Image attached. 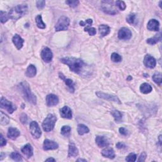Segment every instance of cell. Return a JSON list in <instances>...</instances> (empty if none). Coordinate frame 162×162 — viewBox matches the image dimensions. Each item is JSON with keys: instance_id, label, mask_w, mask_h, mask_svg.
Listing matches in <instances>:
<instances>
[{"instance_id": "cell-37", "label": "cell", "mask_w": 162, "mask_h": 162, "mask_svg": "<svg viewBox=\"0 0 162 162\" xmlns=\"http://www.w3.org/2000/svg\"><path fill=\"white\" fill-rule=\"evenodd\" d=\"M84 31L89 33L90 36H94L96 34V29L90 27V25H87V26L84 29Z\"/></svg>"}, {"instance_id": "cell-21", "label": "cell", "mask_w": 162, "mask_h": 162, "mask_svg": "<svg viewBox=\"0 0 162 162\" xmlns=\"http://www.w3.org/2000/svg\"><path fill=\"white\" fill-rule=\"evenodd\" d=\"M20 131H18L17 128H13V127H10L8 128L7 135H8V137L11 139H15L20 135Z\"/></svg>"}, {"instance_id": "cell-14", "label": "cell", "mask_w": 162, "mask_h": 162, "mask_svg": "<svg viewBox=\"0 0 162 162\" xmlns=\"http://www.w3.org/2000/svg\"><path fill=\"white\" fill-rule=\"evenodd\" d=\"M59 102V99L57 96L53 94H48L46 96V104L48 106H53L57 105Z\"/></svg>"}, {"instance_id": "cell-24", "label": "cell", "mask_w": 162, "mask_h": 162, "mask_svg": "<svg viewBox=\"0 0 162 162\" xmlns=\"http://www.w3.org/2000/svg\"><path fill=\"white\" fill-rule=\"evenodd\" d=\"M110 31V27L106 25H101L99 27V32L101 37H105L108 35Z\"/></svg>"}, {"instance_id": "cell-13", "label": "cell", "mask_w": 162, "mask_h": 162, "mask_svg": "<svg viewBox=\"0 0 162 162\" xmlns=\"http://www.w3.org/2000/svg\"><path fill=\"white\" fill-rule=\"evenodd\" d=\"M58 148V145L56 142L51 141L50 139H45L43 144L44 150H53L56 149Z\"/></svg>"}, {"instance_id": "cell-45", "label": "cell", "mask_w": 162, "mask_h": 162, "mask_svg": "<svg viewBox=\"0 0 162 162\" xmlns=\"http://www.w3.org/2000/svg\"><path fill=\"white\" fill-rule=\"evenodd\" d=\"M119 132L120 134L123 135H128V131L126 129V128H124V127H121L119 128Z\"/></svg>"}, {"instance_id": "cell-27", "label": "cell", "mask_w": 162, "mask_h": 162, "mask_svg": "<svg viewBox=\"0 0 162 162\" xmlns=\"http://www.w3.org/2000/svg\"><path fill=\"white\" fill-rule=\"evenodd\" d=\"M37 70L34 65H30L28 67L26 71V75L28 77H33L36 75Z\"/></svg>"}, {"instance_id": "cell-32", "label": "cell", "mask_w": 162, "mask_h": 162, "mask_svg": "<svg viewBox=\"0 0 162 162\" xmlns=\"http://www.w3.org/2000/svg\"><path fill=\"white\" fill-rule=\"evenodd\" d=\"M112 115L114 117L116 122H120L122 119V114L118 110H113L112 112Z\"/></svg>"}, {"instance_id": "cell-36", "label": "cell", "mask_w": 162, "mask_h": 162, "mask_svg": "<svg viewBox=\"0 0 162 162\" xmlns=\"http://www.w3.org/2000/svg\"><path fill=\"white\" fill-rule=\"evenodd\" d=\"M0 13H1L0 14V17H1V23L4 24L8 20V18H10L9 16H8V14H7L6 12H3V11H1Z\"/></svg>"}, {"instance_id": "cell-4", "label": "cell", "mask_w": 162, "mask_h": 162, "mask_svg": "<svg viewBox=\"0 0 162 162\" xmlns=\"http://www.w3.org/2000/svg\"><path fill=\"white\" fill-rule=\"evenodd\" d=\"M56 122L57 117L53 114H49L43 122L42 127L43 130L47 132L51 131L54 128Z\"/></svg>"}, {"instance_id": "cell-28", "label": "cell", "mask_w": 162, "mask_h": 162, "mask_svg": "<svg viewBox=\"0 0 162 162\" xmlns=\"http://www.w3.org/2000/svg\"><path fill=\"white\" fill-rule=\"evenodd\" d=\"M77 132L79 135H82L88 133L89 132V129L87 126L84 124H79L77 127Z\"/></svg>"}, {"instance_id": "cell-19", "label": "cell", "mask_w": 162, "mask_h": 162, "mask_svg": "<svg viewBox=\"0 0 162 162\" xmlns=\"http://www.w3.org/2000/svg\"><path fill=\"white\" fill-rule=\"evenodd\" d=\"M12 40H13V43L15 45V46H16V47L18 50H20L22 47H23L24 40L19 35H18V34L15 35L13 37Z\"/></svg>"}, {"instance_id": "cell-23", "label": "cell", "mask_w": 162, "mask_h": 162, "mask_svg": "<svg viewBox=\"0 0 162 162\" xmlns=\"http://www.w3.org/2000/svg\"><path fill=\"white\" fill-rule=\"evenodd\" d=\"M21 151L27 157V158H31L33 155V148L30 144H27L26 145H25L22 148Z\"/></svg>"}, {"instance_id": "cell-50", "label": "cell", "mask_w": 162, "mask_h": 162, "mask_svg": "<svg viewBox=\"0 0 162 162\" xmlns=\"http://www.w3.org/2000/svg\"><path fill=\"white\" fill-rule=\"evenodd\" d=\"M77 161H87L86 160H83V159H78Z\"/></svg>"}, {"instance_id": "cell-47", "label": "cell", "mask_w": 162, "mask_h": 162, "mask_svg": "<svg viewBox=\"0 0 162 162\" xmlns=\"http://www.w3.org/2000/svg\"><path fill=\"white\" fill-rule=\"evenodd\" d=\"M20 121L22 122L23 124H25L26 123V122L27 120V115H25V113H23V114H22V115L20 118Z\"/></svg>"}, {"instance_id": "cell-16", "label": "cell", "mask_w": 162, "mask_h": 162, "mask_svg": "<svg viewBox=\"0 0 162 162\" xmlns=\"http://www.w3.org/2000/svg\"><path fill=\"white\" fill-rule=\"evenodd\" d=\"M60 115L61 117L64 119H71L72 118V110L67 106H65L60 110Z\"/></svg>"}, {"instance_id": "cell-49", "label": "cell", "mask_w": 162, "mask_h": 162, "mask_svg": "<svg viewBox=\"0 0 162 162\" xmlns=\"http://www.w3.org/2000/svg\"><path fill=\"white\" fill-rule=\"evenodd\" d=\"M55 161L56 160H55L53 158H49L46 160V161Z\"/></svg>"}, {"instance_id": "cell-31", "label": "cell", "mask_w": 162, "mask_h": 162, "mask_svg": "<svg viewBox=\"0 0 162 162\" xmlns=\"http://www.w3.org/2000/svg\"><path fill=\"white\" fill-rule=\"evenodd\" d=\"M153 80L156 84L158 85H161L162 82V77H161V73L160 72L155 73L153 76Z\"/></svg>"}, {"instance_id": "cell-34", "label": "cell", "mask_w": 162, "mask_h": 162, "mask_svg": "<svg viewBox=\"0 0 162 162\" xmlns=\"http://www.w3.org/2000/svg\"><path fill=\"white\" fill-rule=\"evenodd\" d=\"M111 59L113 61L116 62V63H119V62H120L122 61V57L120 54L116 53H113L112 54Z\"/></svg>"}, {"instance_id": "cell-3", "label": "cell", "mask_w": 162, "mask_h": 162, "mask_svg": "<svg viewBox=\"0 0 162 162\" xmlns=\"http://www.w3.org/2000/svg\"><path fill=\"white\" fill-rule=\"evenodd\" d=\"M28 12L27 5H18L10 10L8 13L9 18L13 20H17L22 17Z\"/></svg>"}, {"instance_id": "cell-40", "label": "cell", "mask_w": 162, "mask_h": 162, "mask_svg": "<svg viewBox=\"0 0 162 162\" xmlns=\"http://www.w3.org/2000/svg\"><path fill=\"white\" fill-rule=\"evenodd\" d=\"M136 158H137V156H136L135 154L130 153L126 157V160L127 161H135L136 160Z\"/></svg>"}, {"instance_id": "cell-12", "label": "cell", "mask_w": 162, "mask_h": 162, "mask_svg": "<svg viewBox=\"0 0 162 162\" xmlns=\"http://www.w3.org/2000/svg\"><path fill=\"white\" fill-rule=\"evenodd\" d=\"M144 64L146 67L149 68H153L156 65V61L153 57L147 54L144 59Z\"/></svg>"}, {"instance_id": "cell-17", "label": "cell", "mask_w": 162, "mask_h": 162, "mask_svg": "<svg viewBox=\"0 0 162 162\" xmlns=\"http://www.w3.org/2000/svg\"><path fill=\"white\" fill-rule=\"evenodd\" d=\"M96 143L97 145L100 147V148H103V147H106L109 145V142L108 139H106L104 136L98 135L96 138Z\"/></svg>"}, {"instance_id": "cell-10", "label": "cell", "mask_w": 162, "mask_h": 162, "mask_svg": "<svg viewBox=\"0 0 162 162\" xmlns=\"http://www.w3.org/2000/svg\"><path fill=\"white\" fill-rule=\"evenodd\" d=\"M118 37L120 39L122 40L130 39L132 37V32L128 28L122 27L119 30Z\"/></svg>"}, {"instance_id": "cell-26", "label": "cell", "mask_w": 162, "mask_h": 162, "mask_svg": "<svg viewBox=\"0 0 162 162\" xmlns=\"http://www.w3.org/2000/svg\"><path fill=\"white\" fill-rule=\"evenodd\" d=\"M161 32H160L159 34L154 36V37H153V38L147 39L146 42L147 43H148L149 45H155V44L157 43L158 41L161 40Z\"/></svg>"}, {"instance_id": "cell-41", "label": "cell", "mask_w": 162, "mask_h": 162, "mask_svg": "<svg viewBox=\"0 0 162 162\" xmlns=\"http://www.w3.org/2000/svg\"><path fill=\"white\" fill-rule=\"evenodd\" d=\"M45 3H46L45 1H36L37 8H38L39 10L43 9L45 6Z\"/></svg>"}, {"instance_id": "cell-5", "label": "cell", "mask_w": 162, "mask_h": 162, "mask_svg": "<svg viewBox=\"0 0 162 162\" xmlns=\"http://www.w3.org/2000/svg\"><path fill=\"white\" fill-rule=\"evenodd\" d=\"M70 25V19L67 17L63 16L59 18L57 23L55 25V30L56 31H66L67 30Z\"/></svg>"}, {"instance_id": "cell-2", "label": "cell", "mask_w": 162, "mask_h": 162, "mask_svg": "<svg viewBox=\"0 0 162 162\" xmlns=\"http://www.w3.org/2000/svg\"><path fill=\"white\" fill-rule=\"evenodd\" d=\"M18 89L19 90L20 94L25 100H26L29 103L36 105L37 102V98L36 96L32 93L29 87V84L26 82H21L18 86Z\"/></svg>"}, {"instance_id": "cell-22", "label": "cell", "mask_w": 162, "mask_h": 162, "mask_svg": "<svg viewBox=\"0 0 162 162\" xmlns=\"http://www.w3.org/2000/svg\"><path fill=\"white\" fill-rule=\"evenodd\" d=\"M101 154L103 156L106 158H108L110 159H113V158L115 157V152H114V150L111 148H106L104 149L101 152Z\"/></svg>"}, {"instance_id": "cell-1", "label": "cell", "mask_w": 162, "mask_h": 162, "mask_svg": "<svg viewBox=\"0 0 162 162\" xmlns=\"http://www.w3.org/2000/svg\"><path fill=\"white\" fill-rule=\"evenodd\" d=\"M60 61L67 65L73 72L79 75H82L86 72L87 65L83 60L79 58L73 57H65L61 58Z\"/></svg>"}, {"instance_id": "cell-20", "label": "cell", "mask_w": 162, "mask_h": 162, "mask_svg": "<svg viewBox=\"0 0 162 162\" xmlns=\"http://www.w3.org/2000/svg\"><path fill=\"white\" fill-rule=\"evenodd\" d=\"M79 154V150L73 142H70L68 146V157H75Z\"/></svg>"}, {"instance_id": "cell-43", "label": "cell", "mask_w": 162, "mask_h": 162, "mask_svg": "<svg viewBox=\"0 0 162 162\" xmlns=\"http://www.w3.org/2000/svg\"><path fill=\"white\" fill-rule=\"evenodd\" d=\"M92 24H93V20L92 19H87L85 22L80 21L79 22V24L81 25V26H84V25H86V24L88 25H92Z\"/></svg>"}, {"instance_id": "cell-33", "label": "cell", "mask_w": 162, "mask_h": 162, "mask_svg": "<svg viewBox=\"0 0 162 162\" xmlns=\"http://www.w3.org/2000/svg\"><path fill=\"white\" fill-rule=\"evenodd\" d=\"M10 158H12V160L15 161H22V158L20 154L17 153V152H13L10 154Z\"/></svg>"}, {"instance_id": "cell-46", "label": "cell", "mask_w": 162, "mask_h": 162, "mask_svg": "<svg viewBox=\"0 0 162 162\" xmlns=\"http://www.w3.org/2000/svg\"><path fill=\"white\" fill-rule=\"evenodd\" d=\"M6 144V139L4 138H3V135L1 134V135H0V146L3 147V146H5Z\"/></svg>"}, {"instance_id": "cell-30", "label": "cell", "mask_w": 162, "mask_h": 162, "mask_svg": "<svg viewBox=\"0 0 162 162\" xmlns=\"http://www.w3.org/2000/svg\"><path fill=\"white\" fill-rule=\"evenodd\" d=\"M36 25L38 28L39 29H45L46 27V24L43 22L42 20V17L40 15H38V16L36 17Z\"/></svg>"}, {"instance_id": "cell-15", "label": "cell", "mask_w": 162, "mask_h": 162, "mask_svg": "<svg viewBox=\"0 0 162 162\" xmlns=\"http://www.w3.org/2000/svg\"><path fill=\"white\" fill-rule=\"evenodd\" d=\"M159 27H160V23L159 22L155 19H152L150 20L148 25H147V28L149 31H159Z\"/></svg>"}, {"instance_id": "cell-8", "label": "cell", "mask_w": 162, "mask_h": 162, "mask_svg": "<svg viewBox=\"0 0 162 162\" xmlns=\"http://www.w3.org/2000/svg\"><path fill=\"white\" fill-rule=\"evenodd\" d=\"M1 108L6 110L10 113H12L17 109L16 106L12 102L3 97L1 99Z\"/></svg>"}, {"instance_id": "cell-25", "label": "cell", "mask_w": 162, "mask_h": 162, "mask_svg": "<svg viewBox=\"0 0 162 162\" xmlns=\"http://www.w3.org/2000/svg\"><path fill=\"white\" fill-rule=\"evenodd\" d=\"M140 91L143 94H148L152 91V87L148 83H143L140 86Z\"/></svg>"}, {"instance_id": "cell-35", "label": "cell", "mask_w": 162, "mask_h": 162, "mask_svg": "<svg viewBox=\"0 0 162 162\" xmlns=\"http://www.w3.org/2000/svg\"><path fill=\"white\" fill-rule=\"evenodd\" d=\"M71 131V128L68 126H63L61 129V133L64 135H68Z\"/></svg>"}, {"instance_id": "cell-18", "label": "cell", "mask_w": 162, "mask_h": 162, "mask_svg": "<svg viewBox=\"0 0 162 162\" xmlns=\"http://www.w3.org/2000/svg\"><path fill=\"white\" fill-rule=\"evenodd\" d=\"M59 77H60V79H61L64 81V82L65 83L66 85L68 87L71 92L73 93V92L75 91V87H74V83H73L72 80L67 79L61 73H59Z\"/></svg>"}, {"instance_id": "cell-7", "label": "cell", "mask_w": 162, "mask_h": 162, "mask_svg": "<svg viewBox=\"0 0 162 162\" xmlns=\"http://www.w3.org/2000/svg\"><path fill=\"white\" fill-rule=\"evenodd\" d=\"M30 131L32 135L35 139H38L41 135L42 132L40 131V128L38 124L35 121L31 122V123L30 124Z\"/></svg>"}, {"instance_id": "cell-48", "label": "cell", "mask_w": 162, "mask_h": 162, "mask_svg": "<svg viewBox=\"0 0 162 162\" xmlns=\"http://www.w3.org/2000/svg\"><path fill=\"white\" fill-rule=\"evenodd\" d=\"M116 146H117V148H119V149L124 148H125V147H126V146H125L124 144H122V143H121V142H118L117 144L116 145Z\"/></svg>"}, {"instance_id": "cell-29", "label": "cell", "mask_w": 162, "mask_h": 162, "mask_svg": "<svg viewBox=\"0 0 162 162\" xmlns=\"http://www.w3.org/2000/svg\"><path fill=\"white\" fill-rule=\"evenodd\" d=\"M10 119L3 112H0V123L2 126H6L9 123Z\"/></svg>"}, {"instance_id": "cell-38", "label": "cell", "mask_w": 162, "mask_h": 162, "mask_svg": "<svg viewBox=\"0 0 162 162\" xmlns=\"http://www.w3.org/2000/svg\"><path fill=\"white\" fill-rule=\"evenodd\" d=\"M126 20H127L128 23H129L131 24H134V22H135V15L134 13L129 14L127 17Z\"/></svg>"}, {"instance_id": "cell-6", "label": "cell", "mask_w": 162, "mask_h": 162, "mask_svg": "<svg viewBox=\"0 0 162 162\" xmlns=\"http://www.w3.org/2000/svg\"><path fill=\"white\" fill-rule=\"evenodd\" d=\"M101 8L106 13L115 15L118 13L117 10L114 8L113 1H103L101 2Z\"/></svg>"}, {"instance_id": "cell-42", "label": "cell", "mask_w": 162, "mask_h": 162, "mask_svg": "<svg viewBox=\"0 0 162 162\" xmlns=\"http://www.w3.org/2000/svg\"><path fill=\"white\" fill-rule=\"evenodd\" d=\"M66 3L71 7L74 8V7H76L79 5V1H66Z\"/></svg>"}, {"instance_id": "cell-39", "label": "cell", "mask_w": 162, "mask_h": 162, "mask_svg": "<svg viewBox=\"0 0 162 162\" xmlns=\"http://www.w3.org/2000/svg\"><path fill=\"white\" fill-rule=\"evenodd\" d=\"M116 6L119 7V8L120 10H124L126 8V3L122 1H116Z\"/></svg>"}, {"instance_id": "cell-11", "label": "cell", "mask_w": 162, "mask_h": 162, "mask_svg": "<svg viewBox=\"0 0 162 162\" xmlns=\"http://www.w3.org/2000/svg\"><path fill=\"white\" fill-rule=\"evenodd\" d=\"M96 94L97 95L98 97L106 99V100L117 102V103H120L119 99L118 98L117 96H115L103 93H101V92H97V93H96Z\"/></svg>"}, {"instance_id": "cell-44", "label": "cell", "mask_w": 162, "mask_h": 162, "mask_svg": "<svg viewBox=\"0 0 162 162\" xmlns=\"http://www.w3.org/2000/svg\"><path fill=\"white\" fill-rule=\"evenodd\" d=\"M147 157V154L145 152H142L140 156L139 157V159H138V161H145L146 158Z\"/></svg>"}, {"instance_id": "cell-9", "label": "cell", "mask_w": 162, "mask_h": 162, "mask_svg": "<svg viewBox=\"0 0 162 162\" xmlns=\"http://www.w3.org/2000/svg\"><path fill=\"white\" fill-rule=\"evenodd\" d=\"M40 56L44 61L46 63H49L52 60L53 53L49 47H45L41 51Z\"/></svg>"}]
</instances>
